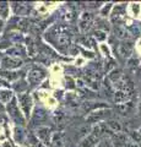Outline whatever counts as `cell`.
Segmentation results:
<instances>
[{
	"label": "cell",
	"mask_w": 141,
	"mask_h": 147,
	"mask_svg": "<svg viewBox=\"0 0 141 147\" xmlns=\"http://www.w3.org/2000/svg\"><path fill=\"white\" fill-rule=\"evenodd\" d=\"M6 110H7V114L9 117L11 118V120L15 123V124H19V125H25V115L20 112L19 109V104H17V99L16 98H12L10 102L7 103L6 105Z\"/></svg>",
	"instance_id": "6da1fadb"
},
{
	"label": "cell",
	"mask_w": 141,
	"mask_h": 147,
	"mask_svg": "<svg viewBox=\"0 0 141 147\" xmlns=\"http://www.w3.org/2000/svg\"><path fill=\"white\" fill-rule=\"evenodd\" d=\"M17 100L20 103V107L24 112L25 117L28 118L31 115V108H32V98L28 93H19L17 94Z\"/></svg>",
	"instance_id": "7a4b0ae2"
},
{
	"label": "cell",
	"mask_w": 141,
	"mask_h": 147,
	"mask_svg": "<svg viewBox=\"0 0 141 147\" xmlns=\"http://www.w3.org/2000/svg\"><path fill=\"white\" fill-rule=\"evenodd\" d=\"M107 117H109V110L107 112V109H98V110H92L90 113V115L86 118V120L88 123H102L103 119H106Z\"/></svg>",
	"instance_id": "3957f363"
},
{
	"label": "cell",
	"mask_w": 141,
	"mask_h": 147,
	"mask_svg": "<svg viewBox=\"0 0 141 147\" xmlns=\"http://www.w3.org/2000/svg\"><path fill=\"white\" fill-rule=\"evenodd\" d=\"M44 77H45V70H43L42 67H34L28 72L27 79H28L31 85H37Z\"/></svg>",
	"instance_id": "277c9868"
},
{
	"label": "cell",
	"mask_w": 141,
	"mask_h": 147,
	"mask_svg": "<svg viewBox=\"0 0 141 147\" xmlns=\"http://www.w3.org/2000/svg\"><path fill=\"white\" fill-rule=\"evenodd\" d=\"M92 132L91 134H93L94 136H97L98 139H101V137H106L107 135H112L113 132L109 130V127L107 126V124H106V121H102V123H97L96 125H94L92 129Z\"/></svg>",
	"instance_id": "5b68a950"
},
{
	"label": "cell",
	"mask_w": 141,
	"mask_h": 147,
	"mask_svg": "<svg viewBox=\"0 0 141 147\" xmlns=\"http://www.w3.org/2000/svg\"><path fill=\"white\" fill-rule=\"evenodd\" d=\"M22 65V61L20 59L12 58V57H4L1 59V63H0V66L5 70H10V69H17Z\"/></svg>",
	"instance_id": "8992f818"
},
{
	"label": "cell",
	"mask_w": 141,
	"mask_h": 147,
	"mask_svg": "<svg viewBox=\"0 0 141 147\" xmlns=\"http://www.w3.org/2000/svg\"><path fill=\"white\" fill-rule=\"evenodd\" d=\"M37 136L38 139L44 142V144H49L52 139V130L48 126H39L37 129Z\"/></svg>",
	"instance_id": "52a82bcc"
},
{
	"label": "cell",
	"mask_w": 141,
	"mask_h": 147,
	"mask_svg": "<svg viewBox=\"0 0 141 147\" xmlns=\"http://www.w3.org/2000/svg\"><path fill=\"white\" fill-rule=\"evenodd\" d=\"M98 144H99L98 137L94 136L93 134H90L81 140V142L79 144V147H97Z\"/></svg>",
	"instance_id": "ba28073f"
},
{
	"label": "cell",
	"mask_w": 141,
	"mask_h": 147,
	"mask_svg": "<svg viewBox=\"0 0 141 147\" xmlns=\"http://www.w3.org/2000/svg\"><path fill=\"white\" fill-rule=\"evenodd\" d=\"M125 16V5L124 4H121V5H117V7L114 9V11L112 13V22H117L118 25H119V22L123 21V18Z\"/></svg>",
	"instance_id": "9c48e42d"
},
{
	"label": "cell",
	"mask_w": 141,
	"mask_h": 147,
	"mask_svg": "<svg viewBox=\"0 0 141 147\" xmlns=\"http://www.w3.org/2000/svg\"><path fill=\"white\" fill-rule=\"evenodd\" d=\"M128 144L126 142V135L123 134V132H117V134H113V142L112 145L115 147H125V145Z\"/></svg>",
	"instance_id": "30bf717a"
},
{
	"label": "cell",
	"mask_w": 141,
	"mask_h": 147,
	"mask_svg": "<svg viewBox=\"0 0 141 147\" xmlns=\"http://www.w3.org/2000/svg\"><path fill=\"white\" fill-rule=\"evenodd\" d=\"M133 53V44L129 42H124L119 45V54L123 58H129L130 54Z\"/></svg>",
	"instance_id": "8fae6325"
},
{
	"label": "cell",
	"mask_w": 141,
	"mask_h": 147,
	"mask_svg": "<svg viewBox=\"0 0 141 147\" xmlns=\"http://www.w3.org/2000/svg\"><path fill=\"white\" fill-rule=\"evenodd\" d=\"M129 33H128V31H126V28L124 26H120V25H117L115 27H114V36L117 37V38H119V39H126L128 38V36Z\"/></svg>",
	"instance_id": "7c38bea8"
},
{
	"label": "cell",
	"mask_w": 141,
	"mask_h": 147,
	"mask_svg": "<svg viewBox=\"0 0 141 147\" xmlns=\"http://www.w3.org/2000/svg\"><path fill=\"white\" fill-rule=\"evenodd\" d=\"M45 118H47V113L44 112L43 109L37 108L34 110V114H33V118H32V123H40V121H44Z\"/></svg>",
	"instance_id": "4fadbf2b"
},
{
	"label": "cell",
	"mask_w": 141,
	"mask_h": 147,
	"mask_svg": "<svg viewBox=\"0 0 141 147\" xmlns=\"http://www.w3.org/2000/svg\"><path fill=\"white\" fill-rule=\"evenodd\" d=\"M107 124V126L109 127V130H111L113 134H117V132H120L121 130V125H120V123L119 121H117V120H113V119H109V120L106 121Z\"/></svg>",
	"instance_id": "5bb4252c"
},
{
	"label": "cell",
	"mask_w": 141,
	"mask_h": 147,
	"mask_svg": "<svg viewBox=\"0 0 141 147\" xmlns=\"http://www.w3.org/2000/svg\"><path fill=\"white\" fill-rule=\"evenodd\" d=\"M12 99V92L9 90H0V102L9 103V100Z\"/></svg>",
	"instance_id": "9a60e30c"
},
{
	"label": "cell",
	"mask_w": 141,
	"mask_h": 147,
	"mask_svg": "<svg viewBox=\"0 0 141 147\" xmlns=\"http://www.w3.org/2000/svg\"><path fill=\"white\" fill-rule=\"evenodd\" d=\"M7 54H10V57H12V55H16V57H24V55L26 54L25 53V48L21 47V45H17V47H13L11 49H7Z\"/></svg>",
	"instance_id": "2e32d148"
},
{
	"label": "cell",
	"mask_w": 141,
	"mask_h": 147,
	"mask_svg": "<svg viewBox=\"0 0 141 147\" xmlns=\"http://www.w3.org/2000/svg\"><path fill=\"white\" fill-rule=\"evenodd\" d=\"M51 147H63V141L60 134H54L51 139Z\"/></svg>",
	"instance_id": "e0dca14e"
},
{
	"label": "cell",
	"mask_w": 141,
	"mask_h": 147,
	"mask_svg": "<svg viewBox=\"0 0 141 147\" xmlns=\"http://www.w3.org/2000/svg\"><path fill=\"white\" fill-rule=\"evenodd\" d=\"M7 16H9V4L0 3V17L7 18Z\"/></svg>",
	"instance_id": "ac0fdd59"
},
{
	"label": "cell",
	"mask_w": 141,
	"mask_h": 147,
	"mask_svg": "<svg viewBox=\"0 0 141 147\" xmlns=\"http://www.w3.org/2000/svg\"><path fill=\"white\" fill-rule=\"evenodd\" d=\"M106 32L102 31V30H97V31H94V38L98 39V40H104L106 39Z\"/></svg>",
	"instance_id": "d6986e66"
},
{
	"label": "cell",
	"mask_w": 141,
	"mask_h": 147,
	"mask_svg": "<svg viewBox=\"0 0 141 147\" xmlns=\"http://www.w3.org/2000/svg\"><path fill=\"white\" fill-rule=\"evenodd\" d=\"M111 9H112V4H107V5L101 10V15H102V16H107Z\"/></svg>",
	"instance_id": "ffe728a7"
},
{
	"label": "cell",
	"mask_w": 141,
	"mask_h": 147,
	"mask_svg": "<svg viewBox=\"0 0 141 147\" xmlns=\"http://www.w3.org/2000/svg\"><path fill=\"white\" fill-rule=\"evenodd\" d=\"M138 108H139V112H140V114H141V102L139 103V107H138Z\"/></svg>",
	"instance_id": "44dd1931"
},
{
	"label": "cell",
	"mask_w": 141,
	"mask_h": 147,
	"mask_svg": "<svg viewBox=\"0 0 141 147\" xmlns=\"http://www.w3.org/2000/svg\"><path fill=\"white\" fill-rule=\"evenodd\" d=\"M1 28H3V21H0V31H1Z\"/></svg>",
	"instance_id": "7402d4cb"
},
{
	"label": "cell",
	"mask_w": 141,
	"mask_h": 147,
	"mask_svg": "<svg viewBox=\"0 0 141 147\" xmlns=\"http://www.w3.org/2000/svg\"><path fill=\"white\" fill-rule=\"evenodd\" d=\"M0 63H1V54H0Z\"/></svg>",
	"instance_id": "603a6c76"
}]
</instances>
